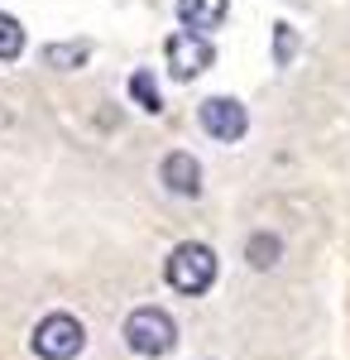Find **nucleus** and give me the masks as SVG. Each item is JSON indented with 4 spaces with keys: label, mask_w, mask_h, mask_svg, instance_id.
<instances>
[{
    "label": "nucleus",
    "mask_w": 350,
    "mask_h": 360,
    "mask_svg": "<svg viewBox=\"0 0 350 360\" xmlns=\"http://www.w3.org/2000/svg\"><path fill=\"white\" fill-rule=\"evenodd\" d=\"M278 255H283V245H278V236H273V231H254V236H249V245H245V259H249L254 269H273V264H278Z\"/></svg>",
    "instance_id": "1a4fd4ad"
},
{
    "label": "nucleus",
    "mask_w": 350,
    "mask_h": 360,
    "mask_svg": "<svg viewBox=\"0 0 350 360\" xmlns=\"http://www.w3.org/2000/svg\"><path fill=\"white\" fill-rule=\"evenodd\" d=\"M20 53H25V29L15 15H0V63H10Z\"/></svg>",
    "instance_id": "9d476101"
},
{
    "label": "nucleus",
    "mask_w": 350,
    "mask_h": 360,
    "mask_svg": "<svg viewBox=\"0 0 350 360\" xmlns=\"http://www.w3.org/2000/svg\"><path fill=\"white\" fill-rule=\"evenodd\" d=\"M86 58H91V44H86V39H72V44H48V49H44V68L67 72V68H82Z\"/></svg>",
    "instance_id": "6e6552de"
},
{
    "label": "nucleus",
    "mask_w": 350,
    "mask_h": 360,
    "mask_svg": "<svg viewBox=\"0 0 350 360\" xmlns=\"http://www.w3.org/2000/svg\"><path fill=\"white\" fill-rule=\"evenodd\" d=\"M163 183H168V193H178V197H197L202 193V164L178 149V154L163 159Z\"/></svg>",
    "instance_id": "0eeeda50"
},
{
    "label": "nucleus",
    "mask_w": 350,
    "mask_h": 360,
    "mask_svg": "<svg viewBox=\"0 0 350 360\" xmlns=\"http://www.w3.org/2000/svg\"><path fill=\"white\" fill-rule=\"evenodd\" d=\"M293 53H297L293 25H273V63H278V68H288V63H293Z\"/></svg>",
    "instance_id": "f8f14e48"
},
{
    "label": "nucleus",
    "mask_w": 350,
    "mask_h": 360,
    "mask_svg": "<svg viewBox=\"0 0 350 360\" xmlns=\"http://www.w3.org/2000/svg\"><path fill=\"white\" fill-rule=\"evenodd\" d=\"M130 96H135L144 111H163V96H159V86H154V72H144V68L130 77Z\"/></svg>",
    "instance_id": "9b49d317"
},
{
    "label": "nucleus",
    "mask_w": 350,
    "mask_h": 360,
    "mask_svg": "<svg viewBox=\"0 0 350 360\" xmlns=\"http://www.w3.org/2000/svg\"><path fill=\"white\" fill-rule=\"evenodd\" d=\"M82 322L72 312H53V317H44L39 327H34V356L39 360H72L82 351Z\"/></svg>",
    "instance_id": "7ed1b4c3"
},
{
    "label": "nucleus",
    "mask_w": 350,
    "mask_h": 360,
    "mask_svg": "<svg viewBox=\"0 0 350 360\" xmlns=\"http://www.w3.org/2000/svg\"><path fill=\"white\" fill-rule=\"evenodd\" d=\"M125 341L139 356H168L178 346V327L163 307H135L130 322H125Z\"/></svg>",
    "instance_id": "f03ea898"
},
{
    "label": "nucleus",
    "mask_w": 350,
    "mask_h": 360,
    "mask_svg": "<svg viewBox=\"0 0 350 360\" xmlns=\"http://www.w3.org/2000/svg\"><path fill=\"white\" fill-rule=\"evenodd\" d=\"M202 130L212 139L235 144V139H245V130H249V111H245L235 96H207V101H202Z\"/></svg>",
    "instance_id": "39448f33"
},
{
    "label": "nucleus",
    "mask_w": 350,
    "mask_h": 360,
    "mask_svg": "<svg viewBox=\"0 0 350 360\" xmlns=\"http://www.w3.org/2000/svg\"><path fill=\"white\" fill-rule=\"evenodd\" d=\"M212 44L202 39V34H192V29H178V34H168V68H173V77L178 82H192L197 72H207L212 68Z\"/></svg>",
    "instance_id": "20e7f679"
},
{
    "label": "nucleus",
    "mask_w": 350,
    "mask_h": 360,
    "mask_svg": "<svg viewBox=\"0 0 350 360\" xmlns=\"http://www.w3.org/2000/svg\"><path fill=\"white\" fill-rule=\"evenodd\" d=\"M231 15V0H178V20L192 34H207V29H221Z\"/></svg>",
    "instance_id": "423d86ee"
},
{
    "label": "nucleus",
    "mask_w": 350,
    "mask_h": 360,
    "mask_svg": "<svg viewBox=\"0 0 350 360\" xmlns=\"http://www.w3.org/2000/svg\"><path fill=\"white\" fill-rule=\"evenodd\" d=\"M163 274H168V283L178 288V293H188V298H197V293H207L216 283V255L212 245H197V240H183V245L168 255V264H163Z\"/></svg>",
    "instance_id": "f257e3e1"
}]
</instances>
